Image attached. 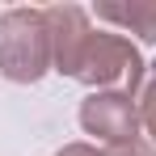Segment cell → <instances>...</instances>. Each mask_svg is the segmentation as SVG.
<instances>
[{
	"label": "cell",
	"mask_w": 156,
	"mask_h": 156,
	"mask_svg": "<svg viewBox=\"0 0 156 156\" xmlns=\"http://www.w3.org/2000/svg\"><path fill=\"white\" fill-rule=\"evenodd\" d=\"M51 72V26L47 9L17 4L0 13V76L13 84H38Z\"/></svg>",
	"instance_id": "cell-1"
},
{
	"label": "cell",
	"mask_w": 156,
	"mask_h": 156,
	"mask_svg": "<svg viewBox=\"0 0 156 156\" xmlns=\"http://www.w3.org/2000/svg\"><path fill=\"white\" fill-rule=\"evenodd\" d=\"M89 93H144V55L127 34H110V30H93L89 47L76 63V76Z\"/></svg>",
	"instance_id": "cell-2"
},
{
	"label": "cell",
	"mask_w": 156,
	"mask_h": 156,
	"mask_svg": "<svg viewBox=\"0 0 156 156\" xmlns=\"http://www.w3.org/2000/svg\"><path fill=\"white\" fill-rule=\"evenodd\" d=\"M80 131L101 139V144H127V139H139V97H127V93H89L76 110Z\"/></svg>",
	"instance_id": "cell-3"
},
{
	"label": "cell",
	"mask_w": 156,
	"mask_h": 156,
	"mask_svg": "<svg viewBox=\"0 0 156 156\" xmlns=\"http://www.w3.org/2000/svg\"><path fill=\"white\" fill-rule=\"evenodd\" d=\"M47 26H51V72L59 76H76V63L89 38H93V17L80 4H47Z\"/></svg>",
	"instance_id": "cell-4"
},
{
	"label": "cell",
	"mask_w": 156,
	"mask_h": 156,
	"mask_svg": "<svg viewBox=\"0 0 156 156\" xmlns=\"http://www.w3.org/2000/svg\"><path fill=\"white\" fill-rule=\"evenodd\" d=\"M93 13H97V21H110L156 47V0H97Z\"/></svg>",
	"instance_id": "cell-5"
},
{
	"label": "cell",
	"mask_w": 156,
	"mask_h": 156,
	"mask_svg": "<svg viewBox=\"0 0 156 156\" xmlns=\"http://www.w3.org/2000/svg\"><path fill=\"white\" fill-rule=\"evenodd\" d=\"M139 127H144V135L156 148V80H148L144 93H139Z\"/></svg>",
	"instance_id": "cell-6"
},
{
	"label": "cell",
	"mask_w": 156,
	"mask_h": 156,
	"mask_svg": "<svg viewBox=\"0 0 156 156\" xmlns=\"http://www.w3.org/2000/svg\"><path fill=\"white\" fill-rule=\"evenodd\" d=\"M97 156H156V148L139 135V139H127V144H105Z\"/></svg>",
	"instance_id": "cell-7"
},
{
	"label": "cell",
	"mask_w": 156,
	"mask_h": 156,
	"mask_svg": "<svg viewBox=\"0 0 156 156\" xmlns=\"http://www.w3.org/2000/svg\"><path fill=\"white\" fill-rule=\"evenodd\" d=\"M55 156H97V148L93 144H63Z\"/></svg>",
	"instance_id": "cell-8"
}]
</instances>
